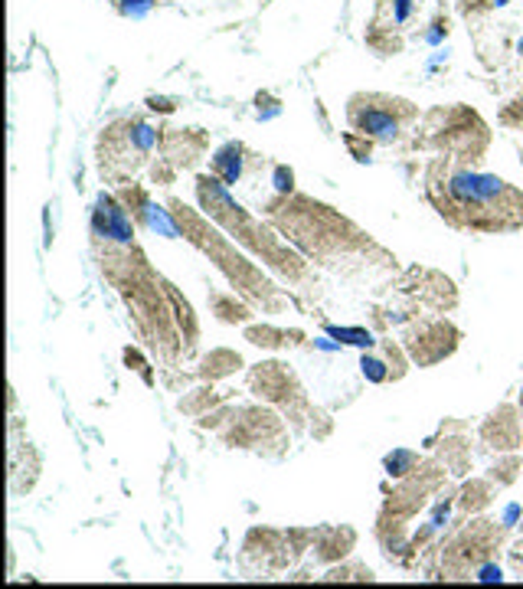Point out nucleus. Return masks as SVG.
<instances>
[{"label": "nucleus", "instance_id": "10", "mask_svg": "<svg viewBox=\"0 0 523 589\" xmlns=\"http://www.w3.org/2000/svg\"><path fill=\"white\" fill-rule=\"evenodd\" d=\"M409 10H412V0H396V23H406Z\"/></svg>", "mask_w": 523, "mask_h": 589}, {"label": "nucleus", "instance_id": "13", "mask_svg": "<svg viewBox=\"0 0 523 589\" xmlns=\"http://www.w3.org/2000/svg\"><path fill=\"white\" fill-rule=\"evenodd\" d=\"M520 53H523V40H520Z\"/></svg>", "mask_w": 523, "mask_h": 589}, {"label": "nucleus", "instance_id": "6", "mask_svg": "<svg viewBox=\"0 0 523 589\" xmlns=\"http://www.w3.org/2000/svg\"><path fill=\"white\" fill-rule=\"evenodd\" d=\"M412 465H416V452H409V449H396L393 455H386V468H389V475H406Z\"/></svg>", "mask_w": 523, "mask_h": 589}, {"label": "nucleus", "instance_id": "8", "mask_svg": "<svg viewBox=\"0 0 523 589\" xmlns=\"http://www.w3.org/2000/svg\"><path fill=\"white\" fill-rule=\"evenodd\" d=\"M478 579H481V583H501L504 573H501V567H497V563H484V567L478 569Z\"/></svg>", "mask_w": 523, "mask_h": 589}, {"label": "nucleus", "instance_id": "7", "mask_svg": "<svg viewBox=\"0 0 523 589\" xmlns=\"http://www.w3.org/2000/svg\"><path fill=\"white\" fill-rule=\"evenodd\" d=\"M360 367H364L366 380H373V383H383V380H386V364H383V360H376V357H364Z\"/></svg>", "mask_w": 523, "mask_h": 589}, {"label": "nucleus", "instance_id": "11", "mask_svg": "<svg viewBox=\"0 0 523 589\" xmlns=\"http://www.w3.org/2000/svg\"><path fill=\"white\" fill-rule=\"evenodd\" d=\"M517 517H520V504H510V507H507V511H504V524L510 527L513 521H517Z\"/></svg>", "mask_w": 523, "mask_h": 589}, {"label": "nucleus", "instance_id": "1", "mask_svg": "<svg viewBox=\"0 0 523 589\" xmlns=\"http://www.w3.org/2000/svg\"><path fill=\"white\" fill-rule=\"evenodd\" d=\"M448 197L465 210H487L494 206L497 197H510L507 183L501 177H491V174H471V171H458L448 177Z\"/></svg>", "mask_w": 523, "mask_h": 589}, {"label": "nucleus", "instance_id": "2", "mask_svg": "<svg viewBox=\"0 0 523 589\" xmlns=\"http://www.w3.org/2000/svg\"><path fill=\"white\" fill-rule=\"evenodd\" d=\"M95 229L98 236H108V239H118V243H131V220L121 206L111 200V197H98L95 204Z\"/></svg>", "mask_w": 523, "mask_h": 589}, {"label": "nucleus", "instance_id": "4", "mask_svg": "<svg viewBox=\"0 0 523 589\" xmlns=\"http://www.w3.org/2000/svg\"><path fill=\"white\" fill-rule=\"evenodd\" d=\"M213 167L223 174L226 183H235L239 181V174H242V148H239V144H226V148L213 158Z\"/></svg>", "mask_w": 523, "mask_h": 589}, {"label": "nucleus", "instance_id": "9", "mask_svg": "<svg viewBox=\"0 0 523 589\" xmlns=\"http://www.w3.org/2000/svg\"><path fill=\"white\" fill-rule=\"evenodd\" d=\"M291 181H295V177H291L288 167H278V171H275V187H278L281 193L291 190Z\"/></svg>", "mask_w": 523, "mask_h": 589}, {"label": "nucleus", "instance_id": "12", "mask_svg": "<svg viewBox=\"0 0 523 589\" xmlns=\"http://www.w3.org/2000/svg\"><path fill=\"white\" fill-rule=\"evenodd\" d=\"M494 3H497V7H504V3H510V0H494Z\"/></svg>", "mask_w": 523, "mask_h": 589}, {"label": "nucleus", "instance_id": "3", "mask_svg": "<svg viewBox=\"0 0 523 589\" xmlns=\"http://www.w3.org/2000/svg\"><path fill=\"white\" fill-rule=\"evenodd\" d=\"M353 125L364 131V135H373V138H396V131H399V121H396L389 112H380V108H366V112H360V108H353Z\"/></svg>", "mask_w": 523, "mask_h": 589}, {"label": "nucleus", "instance_id": "5", "mask_svg": "<svg viewBox=\"0 0 523 589\" xmlns=\"http://www.w3.org/2000/svg\"><path fill=\"white\" fill-rule=\"evenodd\" d=\"M331 337H337L341 344H353V347H373V334L364 328H327Z\"/></svg>", "mask_w": 523, "mask_h": 589}]
</instances>
